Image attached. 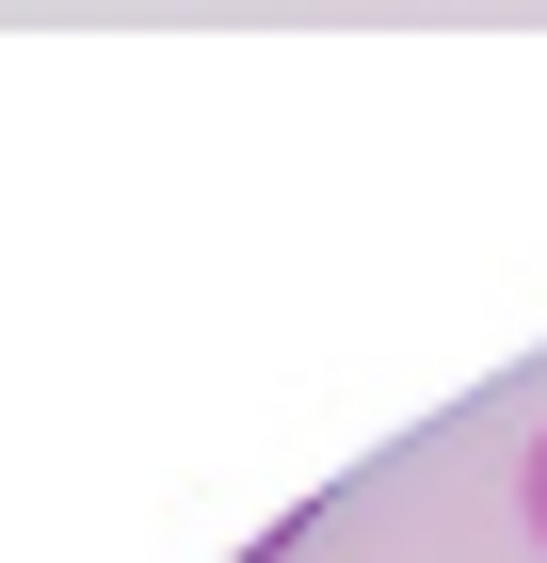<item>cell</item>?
Here are the masks:
<instances>
[{
  "label": "cell",
  "instance_id": "cell-1",
  "mask_svg": "<svg viewBox=\"0 0 547 563\" xmlns=\"http://www.w3.org/2000/svg\"><path fill=\"white\" fill-rule=\"evenodd\" d=\"M532 531H547V434H532Z\"/></svg>",
  "mask_w": 547,
  "mask_h": 563
}]
</instances>
